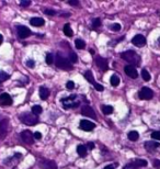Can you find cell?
Instances as JSON below:
<instances>
[{"label": "cell", "mask_w": 160, "mask_h": 169, "mask_svg": "<svg viewBox=\"0 0 160 169\" xmlns=\"http://www.w3.org/2000/svg\"><path fill=\"white\" fill-rule=\"evenodd\" d=\"M102 112L104 113V114L109 115L111 114L113 112V108L111 107V105H103L102 107Z\"/></svg>", "instance_id": "27"}, {"label": "cell", "mask_w": 160, "mask_h": 169, "mask_svg": "<svg viewBox=\"0 0 160 169\" xmlns=\"http://www.w3.org/2000/svg\"><path fill=\"white\" fill-rule=\"evenodd\" d=\"M159 42H160V39H159Z\"/></svg>", "instance_id": "45"}, {"label": "cell", "mask_w": 160, "mask_h": 169, "mask_svg": "<svg viewBox=\"0 0 160 169\" xmlns=\"http://www.w3.org/2000/svg\"><path fill=\"white\" fill-rule=\"evenodd\" d=\"M142 77H143V79L145 81H149L150 80V74L148 73V70L143 69V70H142Z\"/></svg>", "instance_id": "28"}, {"label": "cell", "mask_w": 160, "mask_h": 169, "mask_svg": "<svg viewBox=\"0 0 160 169\" xmlns=\"http://www.w3.org/2000/svg\"><path fill=\"white\" fill-rule=\"evenodd\" d=\"M38 166L42 169H57L56 162H53V160H49V159H41L38 162Z\"/></svg>", "instance_id": "4"}, {"label": "cell", "mask_w": 160, "mask_h": 169, "mask_svg": "<svg viewBox=\"0 0 160 169\" xmlns=\"http://www.w3.org/2000/svg\"><path fill=\"white\" fill-rule=\"evenodd\" d=\"M121 57L124 59V61L128 62L132 66H139L140 65V56L137 54L136 52L134 51H126L123 52L121 54Z\"/></svg>", "instance_id": "1"}, {"label": "cell", "mask_w": 160, "mask_h": 169, "mask_svg": "<svg viewBox=\"0 0 160 169\" xmlns=\"http://www.w3.org/2000/svg\"><path fill=\"white\" fill-rule=\"evenodd\" d=\"M160 146V143L155 142V141H148V142L145 143V148L147 149V152H153L156 148H158Z\"/></svg>", "instance_id": "16"}, {"label": "cell", "mask_w": 160, "mask_h": 169, "mask_svg": "<svg viewBox=\"0 0 160 169\" xmlns=\"http://www.w3.org/2000/svg\"><path fill=\"white\" fill-rule=\"evenodd\" d=\"M21 137L29 145L33 144V142H34V134L31 132V131H29V130H25V131H23V132L21 133Z\"/></svg>", "instance_id": "6"}, {"label": "cell", "mask_w": 160, "mask_h": 169, "mask_svg": "<svg viewBox=\"0 0 160 169\" xmlns=\"http://www.w3.org/2000/svg\"><path fill=\"white\" fill-rule=\"evenodd\" d=\"M34 139H42V134H41L40 132H35V133H34Z\"/></svg>", "instance_id": "41"}, {"label": "cell", "mask_w": 160, "mask_h": 169, "mask_svg": "<svg viewBox=\"0 0 160 169\" xmlns=\"http://www.w3.org/2000/svg\"><path fill=\"white\" fill-rule=\"evenodd\" d=\"M20 120L23 124L29 125V126L35 125L38 122V115L33 114V113H23V114L20 115Z\"/></svg>", "instance_id": "3"}, {"label": "cell", "mask_w": 160, "mask_h": 169, "mask_svg": "<svg viewBox=\"0 0 160 169\" xmlns=\"http://www.w3.org/2000/svg\"><path fill=\"white\" fill-rule=\"evenodd\" d=\"M95 64H97V66L103 71H106L109 69V63H108V61H106L105 58L100 57V56L95 57Z\"/></svg>", "instance_id": "9"}, {"label": "cell", "mask_w": 160, "mask_h": 169, "mask_svg": "<svg viewBox=\"0 0 160 169\" xmlns=\"http://www.w3.org/2000/svg\"><path fill=\"white\" fill-rule=\"evenodd\" d=\"M153 167L156 169H160V160L155 159V160H153Z\"/></svg>", "instance_id": "39"}, {"label": "cell", "mask_w": 160, "mask_h": 169, "mask_svg": "<svg viewBox=\"0 0 160 169\" xmlns=\"http://www.w3.org/2000/svg\"><path fill=\"white\" fill-rule=\"evenodd\" d=\"M111 84H112L113 87H116V86H119V76H116V75H113L112 77H111V80H110Z\"/></svg>", "instance_id": "24"}, {"label": "cell", "mask_w": 160, "mask_h": 169, "mask_svg": "<svg viewBox=\"0 0 160 169\" xmlns=\"http://www.w3.org/2000/svg\"><path fill=\"white\" fill-rule=\"evenodd\" d=\"M75 46L78 48V50H83V48L86 47L85 41L80 40V39H77V40L75 41Z\"/></svg>", "instance_id": "23"}, {"label": "cell", "mask_w": 160, "mask_h": 169, "mask_svg": "<svg viewBox=\"0 0 160 169\" xmlns=\"http://www.w3.org/2000/svg\"><path fill=\"white\" fill-rule=\"evenodd\" d=\"M69 62H70L72 64H76V63L78 62V56L76 55L75 52H70V53H69Z\"/></svg>", "instance_id": "25"}, {"label": "cell", "mask_w": 160, "mask_h": 169, "mask_svg": "<svg viewBox=\"0 0 160 169\" xmlns=\"http://www.w3.org/2000/svg\"><path fill=\"white\" fill-rule=\"evenodd\" d=\"M66 88L68 89V90H72V89L75 88V84H74V81H68V82L66 84Z\"/></svg>", "instance_id": "34"}, {"label": "cell", "mask_w": 160, "mask_h": 169, "mask_svg": "<svg viewBox=\"0 0 160 169\" xmlns=\"http://www.w3.org/2000/svg\"><path fill=\"white\" fill-rule=\"evenodd\" d=\"M44 23H45L44 19H43V18H40V17L32 18V19L30 20V24L31 25H33V27H42Z\"/></svg>", "instance_id": "17"}, {"label": "cell", "mask_w": 160, "mask_h": 169, "mask_svg": "<svg viewBox=\"0 0 160 169\" xmlns=\"http://www.w3.org/2000/svg\"><path fill=\"white\" fill-rule=\"evenodd\" d=\"M8 120H2V121H0V139H4L6 137L8 133Z\"/></svg>", "instance_id": "14"}, {"label": "cell", "mask_w": 160, "mask_h": 169, "mask_svg": "<svg viewBox=\"0 0 160 169\" xmlns=\"http://www.w3.org/2000/svg\"><path fill=\"white\" fill-rule=\"evenodd\" d=\"M147 166V162L145 159H136L132 162L131 164L125 166V168H138V167H146Z\"/></svg>", "instance_id": "12"}, {"label": "cell", "mask_w": 160, "mask_h": 169, "mask_svg": "<svg viewBox=\"0 0 160 169\" xmlns=\"http://www.w3.org/2000/svg\"><path fill=\"white\" fill-rule=\"evenodd\" d=\"M81 114L85 115V116H88V118H91V119H97V114H95L94 110L91 108V107H89V105H83L81 108Z\"/></svg>", "instance_id": "7"}, {"label": "cell", "mask_w": 160, "mask_h": 169, "mask_svg": "<svg viewBox=\"0 0 160 169\" xmlns=\"http://www.w3.org/2000/svg\"><path fill=\"white\" fill-rule=\"evenodd\" d=\"M53 62H54V59H53L52 54L51 53H47V54H46V63H47V65H52Z\"/></svg>", "instance_id": "31"}, {"label": "cell", "mask_w": 160, "mask_h": 169, "mask_svg": "<svg viewBox=\"0 0 160 169\" xmlns=\"http://www.w3.org/2000/svg\"><path fill=\"white\" fill-rule=\"evenodd\" d=\"M12 98L10 97V95L8 93H1L0 95V105L2 107H9L12 105Z\"/></svg>", "instance_id": "11"}, {"label": "cell", "mask_w": 160, "mask_h": 169, "mask_svg": "<svg viewBox=\"0 0 160 169\" xmlns=\"http://www.w3.org/2000/svg\"><path fill=\"white\" fill-rule=\"evenodd\" d=\"M77 153H78L79 156L81 157H85L87 155V146L85 145H78L77 146Z\"/></svg>", "instance_id": "20"}, {"label": "cell", "mask_w": 160, "mask_h": 169, "mask_svg": "<svg viewBox=\"0 0 160 169\" xmlns=\"http://www.w3.org/2000/svg\"><path fill=\"white\" fill-rule=\"evenodd\" d=\"M111 30L114 31V32H119V30H121V24L119 23H114L111 25Z\"/></svg>", "instance_id": "32"}, {"label": "cell", "mask_w": 160, "mask_h": 169, "mask_svg": "<svg viewBox=\"0 0 160 169\" xmlns=\"http://www.w3.org/2000/svg\"><path fill=\"white\" fill-rule=\"evenodd\" d=\"M55 64L57 66L58 68H60V69H64V70H72V64L69 62V59L65 58L63 55H60L58 53L56 55V59H55Z\"/></svg>", "instance_id": "2"}, {"label": "cell", "mask_w": 160, "mask_h": 169, "mask_svg": "<svg viewBox=\"0 0 160 169\" xmlns=\"http://www.w3.org/2000/svg\"><path fill=\"white\" fill-rule=\"evenodd\" d=\"M64 33H65L66 36L68 37H72L74 35V31H72V27L69 25V24H66L65 27H64Z\"/></svg>", "instance_id": "22"}, {"label": "cell", "mask_w": 160, "mask_h": 169, "mask_svg": "<svg viewBox=\"0 0 160 169\" xmlns=\"http://www.w3.org/2000/svg\"><path fill=\"white\" fill-rule=\"evenodd\" d=\"M7 79H9V75L7 73H4V71H0V84L4 82Z\"/></svg>", "instance_id": "29"}, {"label": "cell", "mask_w": 160, "mask_h": 169, "mask_svg": "<svg viewBox=\"0 0 160 169\" xmlns=\"http://www.w3.org/2000/svg\"><path fill=\"white\" fill-rule=\"evenodd\" d=\"M31 34V31L29 27H23V25H19L18 27V35L20 39H25V37L30 36Z\"/></svg>", "instance_id": "13"}, {"label": "cell", "mask_w": 160, "mask_h": 169, "mask_svg": "<svg viewBox=\"0 0 160 169\" xmlns=\"http://www.w3.org/2000/svg\"><path fill=\"white\" fill-rule=\"evenodd\" d=\"M93 27H99L101 25V20H100V18H97L95 20H93V23H92Z\"/></svg>", "instance_id": "33"}, {"label": "cell", "mask_w": 160, "mask_h": 169, "mask_svg": "<svg viewBox=\"0 0 160 169\" xmlns=\"http://www.w3.org/2000/svg\"><path fill=\"white\" fill-rule=\"evenodd\" d=\"M138 97H139V99H142V100H150V99L153 97V90L150 88H148V87H144L139 91V93H138Z\"/></svg>", "instance_id": "5"}, {"label": "cell", "mask_w": 160, "mask_h": 169, "mask_svg": "<svg viewBox=\"0 0 160 169\" xmlns=\"http://www.w3.org/2000/svg\"><path fill=\"white\" fill-rule=\"evenodd\" d=\"M104 169H115V168H114L113 165H109V166H106V167H104Z\"/></svg>", "instance_id": "43"}, {"label": "cell", "mask_w": 160, "mask_h": 169, "mask_svg": "<svg viewBox=\"0 0 160 169\" xmlns=\"http://www.w3.org/2000/svg\"><path fill=\"white\" fill-rule=\"evenodd\" d=\"M85 78L88 80V82H90V84H95L94 82V78H93V75H92V71L91 70H87L85 74Z\"/></svg>", "instance_id": "21"}, {"label": "cell", "mask_w": 160, "mask_h": 169, "mask_svg": "<svg viewBox=\"0 0 160 169\" xmlns=\"http://www.w3.org/2000/svg\"><path fill=\"white\" fill-rule=\"evenodd\" d=\"M2 42H4V36H2L1 34H0V45L2 44Z\"/></svg>", "instance_id": "44"}, {"label": "cell", "mask_w": 160, "mask_h": 169, "mask_svg": "<svg viewBox=\"0 0 160 169\" xmlns=\"http://www.w3.org/2000/svg\"><path fill=\"white\" fill-rule=\"evenodd\" d=\"M27 66L30 68H33L35 66V62L33 61V59H29V61L27 62Z\"/></svg>", "instance_id": "36"}, {"label": "cell", "mask_w": 160, "mask_h": 169, "mask_svg": "<svg viewBox=\"0 0 160 169\" xmlns=\"http://www.w3.org/2000/svg\"><path fill=\"white\" fill-rule=\"evenodd\" d=\"M40 97L42 100H47V98L49 97V90L46 87H41L40 88Z\"/></svg>", "instance_id": "18"}, {"label": "cell", "mask_w": 160, "mask_h": 169, "mask_svg": "<svg viewBox=\"0 0 160 169\" xmlns=\"http://www.w3.org/2000/svg\"><path fill=\"white\" fill-rule=\"evenodd\" d=\"M94 88L97 91H103V90H104V87H103L102 84H95Z\"/></svg>", "instance_id": "37"}, {"label": "cell", "mask_w": 160, "mask_h": 169, "mask_svg": "<svg viewBox=\"0 0 160 169\" xmlns=\"http://www.w3.org/2000/svg\"><path fill=\"white\" fill-rule=\"evenodd\" d=\"M87 147H88L89 149H93V148H94V144H93L92 142H90V143H88V144H87Z\"/></svg>", "instance_id": "42"}, {"label": "cell", "mask_w": 160, "mask_h": 169, "mask_svg": "<svg viewBox=\"0 0 160 169\" xmlns=\"http://www.w3.org/2000/svg\"><path fill=\"white\" fill-rule=\"evenodd\" d=\"M44 12L45 14H48V16H55V14H56V11L52 10V9H45Z\"/></svg>", "instance_id": "35"}, {"label": "cell", "mask_w": 160, "mask_h": 169, "mask_svg": "<svg viewBox=\"0 0 160 169\" xmlns=\"http://www.w3.org/2000/svg\"><path fill=\"white\" fill-rule=\"evenodd\" d=\"M124 70H125V74L131 78H137L138 77V73H137L136 68L132 66V65H127L125 66L124 68Z\"/></svg>", "instance_id": "15"}, {"label": "cell", "mask_w": 160, "mask_h": 169, "mask_svg": "<svg viewBox=\"0 0 160 169\" xmlns=\"http://www.w3.org/2000/svg\"><path fill=\"white\" fill-rule=\"evenodd\" d=\"M151 139L160 141V131H155V132L151 133Z\"/></svg>", "instance_id": "30"}, {"label": "cell", "mask_w": 160, "mask_h": 169, "mask_svg": "<svg viewBox=\"0 0 160 169\" xmlns=\"http://www.w3.org/2000/svg\"><path fill=\"white\" fill-rule=\"evenodd\" d=\"M20 4L22 6V7H29L31 4V1H29V0H27V1H24V0H22L20 2Z\"/></svg>", "instance_id": "38"}, {"label": "cell", "mask_w": 160, "mask_h": 169, "mask_svg": "<svg viewBox=\"0 0 160 169\" xmlns=\"http://www.w3.org/2000/svg\"><path fill=\"white\" fill-rule=\"evenodd\" d=\"M79 126H80V129L83 130V131H92V130L95 127V124L94 123H92L91 121H88V120H81L80 123H79Z\"/></svg>", "instance_id": "10"}, {"label": "cell", "mask_w": 160, "mask_h": 169, "mask_svg": "<svg viewBox=\"0 0 160 169\" xmlns=\"http://www.w3.org/2000/svg\"><path fill=\"white\" fill-rule=\"evenodd\" d=\"M68 4H70V6H78L79 1L78 0H70V1H68Z\"/></svg>", "instance_id": "40"}, {"label": "cell", "mask_w": 160, "mask_h": 169, "mask_svg": "<svg viewBox=\"0 0 160 169\" xmlns=\"http://www.w3.org/2000/svg\"><path fill=\"white\" fill-rule=\"evenodd\" d=\"M132 43H133L135 46L137 47H143L146 45V39L143 36V35H140V34H137L132 39Z\"/></svg>", "instance_id": "8"}, {"label": "cell", "mask_w": 160, "mask_h": 169, "mask_svg": "<svg viewBox=\"0 0 160 169\" xmlns=\"http://www.w3.org/2000/svg\"><path fill=\"white\" fill-rule=\"evenodd\" d=\"M42 111H43V109H42V107L41 105H33L32 107V113L33 114H35V115H38V114H40V113H42Z\"/></svg>", "instance_id": "26"}, {"label": "cell", "mask_w": 160, "mask_h": 169, "mask_svg": "<svg viewBox=\"0 0 160 169\" xmlns=\"http://www.w3.org/2000/svg\"><path fill=\"white\" fill-rule=\"evenodd\" d=\"M127 137H128V139L132 141V142H136L137 139H139V134H138V132H136V131H131V132L127 134Z\"/></svg>", "instance_id": "19"}]
</instances>
